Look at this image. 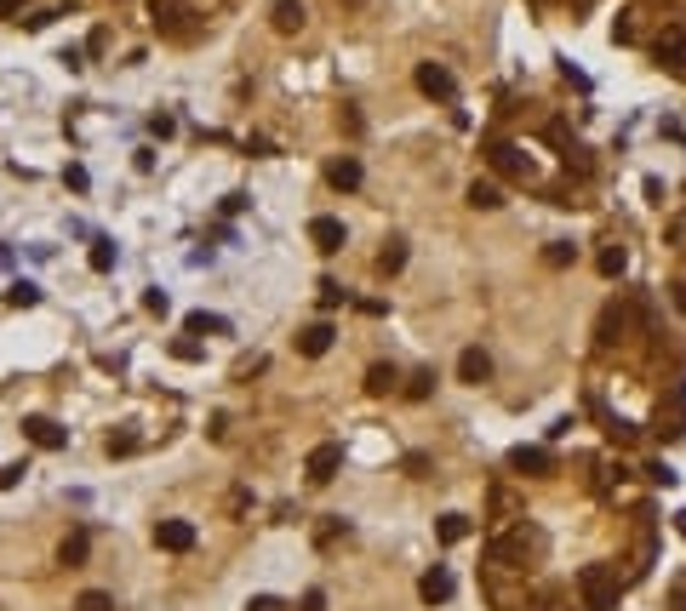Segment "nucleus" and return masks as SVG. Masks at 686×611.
<instances>
[{
  "mask_svg": "<svg viewBox=\"0 0 686 611\" xmlns=\"http://www.w3.org/2000/svg\"><path fill=\"white\" fill-rule=\"evenodd\" d=\"M658 434L664 441H681L686 434V388H669V400L658 406Z\"/></svg>",
  "mask_w": 686,
  "mask_h": 611,
  "instance_id": "10",
  "label": "nucleus"
},
{
  "mask_svg": "<svg viewBox=\"0 0 686 611\" xmlns=\"http://www.w3.org/2000/svg\"><path fill=\"white\" fill-rule=\"evenodd\" d=\"M418 92L435 98V103H452V98H458V81H452L446 64H418Z\"/></svg>",
  "mask_w": 686,
  "mask_h": 611,
  "instance_id": "7",
  "label": "nucleus"
},
{
  "mask_svg": "<svg viewBox=\"0 0 686 611\" xmlns=\"http://www.w3.org/2000/svg\"><path fill=\"white\" fill-rule=\"evenodd\" d=\"M338 303H343V286H338V280H321V309H326V315H332Z\"/></svg>",
  "mask_w": 686,
  "mask_h": 611,
  "instance_id": "34",
  "label": "nucleus"
},
{
  "mask_svg": "<svg viewBox=\"0 0 686 611\" xmlns=\"http://www.w3.org/2000/svg\"><path fill=\"white\" fill-rule=\"evenodd\" d=\"M86 554H92V537H86V526L81 531H69V537H64V548H57V566H86Z\"/></svg>",
  "mask_w": 686,
  "mask_h": 611,
  "instance_id": "18",
  "label": "nucleus"
},
{
  "mask_svg": "<svg viewBox=\"0 0 686 611\" xmlns=\"http://www.w3.org/2000/svg\"><path fill=\"white\" fill-rule=\"evenodd\" d=\"M103 446H109V458H132V451H137V434H132V429H120V434H109Z\"/></svg>",
  "mask_w": 686,
  "mask_h": 611,
  "instance_id": "30",
  "label": "nucleus"
},
{
  "mask_svg": "<svg viewBox=\"0 0 686 611\" xmlns=\"http://www.w3.org/2000/svg\"><path fill=\"white\" fill-rule=\"evenodd\" d=\"M623 332H629V303H606L601 309V326H595V343H601V349H612Z\"/></svg>",
  "mask_w": 686,
  "mask_h": 611,
  "instance_id": "12",
  "label": "nucleus"
},
{
  "mask_svg": "<svg viewBox=\"0 0 686 611\" xmlns=\"http://www.w3.org/2000/svg\"><path fill=\"white\" fill-rule=\"evenodd\" d=\"M675 531H681V537H686V509H681V514H675Z\"/></svg>",
  "mask_w": 686,
  "mask_h": 611,
  "instance_id": "47",
  "label": "nucleus"
},
{
  "mask_svg": "<svg viewBox=\"0 0 686 611\" xmlns=\"http://www.w3.org/2000/svg\"><path fill=\"white\" fill-rule=\"evenodd\" d=\"M338 537H349V520H338V514H326V526L315 531V543H321V548H332Z\"/></svg>",
  "mask_w": 686,
  "mask_h": 611,
  "instance_id": "28",
  "label": "nucleus"
},
{
  "mask_svg": "<svg viewBox=\"0 0 686 611\" xmlns=\"http://www.w3.org/2000/svg\"><path fill=\"white\" fill-rule=\"evenodd\" d=\"M595 269H601V275H606V280H618V275H623V269H629V252H623V246H606V252H601V257H595Z\"/></svg>",
  "mask_w": 686,
  "mask_h": 611,
  "instance_id": "25",
  "label": "nucleus"
},
{
  "mask_svg": "<svg viewBox=\"0 0 686 611\" xmlns=\"http://www.w3.org/2000/svg\"><path fill=\"white\" fill-rule=\"evenodd\" d=\"M646 480H658V485H675L681 475H675V468H669V463L658 458V463H646Z\"/></svg>",
  "mask_w": 686,
  "mask_h": 611,
  "instance_id": "36",
  "label": "nucleus"
},
{
  "mask_svg": "<svg viewBox=\"0 0 686 611\" xmlns=\"http://www.w3.org/2000/svg\"><path fill=\"white\" fill-rule=\"evenodd\" d=\"M6 303H12V309H35V303H40V286H35V280H18V286L6 292Z\"/></svg>",
  "mask_w": 686,
  "mask_h": 611,
  "instance_id": "26",
  "label": "nucleus"
},
{
  "mask_svg": "<svg viewBox=\"0 0 686 611\" xmlns=\"http://www.w3.org/2000/svg\"><path fill=\"white\" fill-rule=\"evenodd\" d=\"M435 395V371H412V383H407V400H429Z\"/></svg>",
  "mask_w": 686,
  "mask_h": 611,
  "instance_id": "31",
  "label": "nucleus"
},
{
  "mask_svg": "<svg viewBox=\"0 0 686 611\" xmlns=\"http://www.w3.org/2000/svg\"><path fill=\"white\" fill-rule=\"evenodd\" d=\"M149 132L154 137H172V132H178V120H172V115H149Z\"/></svg>",
  "mask_w": 686,
  "mask_h": 611,
  "instance_id": "38",
  "label": "nucleus"
},
{
  "mask_svg": "<svg viewBox=\"0 0 686 611\" xmlns=\"http://www.w3.org/2000/svg\"><path fill=\"white\" fill-rule=\"evenodd\" d=\"M458 378L480 388V383L492 378V354H487V349H463V354H458Z\"/></svg>",
  "mask_w": 686,
  "mask_h": 611,
  "instance_id": "17",
  "label": "nucleus"
},
{
  "mask_svg": "<svg viewBox=\"0 0 686 611\" xmlns=\"http://www.w3.org/2000/svg\"><path fill=\"white\" fill-rule=\"evenodd\" d=\"M224 315H207V309H195V315H189V332H224Z\"/></svg>",
  "mask_w": 686,
  "mask_h": 611,
  "instance_id": "32",
  "label": "nucleus"
},
{
  "mask_svg": "<svg viewBox=\"0 0 686 611\" xmlns=\"http://www.w3.org/2000/svg\"><path fill=\"white\" fill-rule=\"evenodd\" d=\"M23 475H29V463H6V468H0V492H12V485H23Z\"/></svg>",
  "mask_w": 686,
  "mask_h": 611,
  "instance_id": "33",
  "label": "nucleus"
},
{
  "mask_svg": "<svg viewBox=\"0 0 686 611\" xmlns=\"http://www.w3.org/2000/svg\"><path fill=\"white\" fill-rule=\"evenodd\" d=\"M435 537H441V543H463V537H470V514H441V520H435Z\"/></svg>",
  "mask_w": 686,
  "mask_h": 611,
  "instance_id": "23",
  "label": "nucleus"
},
{
  "mask_svg": "<svg viewBox=\"0 0 686 611\" xmlns=\"http://www.w3.org/2000/svg\"><path fill=\"white\" fill-rule=\"evenodd\" d=\"M509 468H514V475L543 480V475H555V451H543V446H514V451H509Z\"/></svg>",
  "mask_w": 686,
  "mask_h": 611,
  "instance_id": "8",
  "label": "nucleus"
},
{
  "mask_svg": "<svg viewBox=\"0 0 686 611\" xmlns=\"http://www.w3.org/2000/svg\"><path fill=\"white\" fill-rule=\"evenodd\" d=\"M361 178H366V171H361V161H355V154H338V161L326 166V183H332V189H343V195L361 189Z\"/></svg>",
  "mask_w": 686,
  "mask_h": 611,
  "instance_id": "15",
  "label": "nucleus"
},
{
  "mask_svg": "<svg viewBox=\"0 0 686 611\" xmlns=\"http://www.w3.org/2000/svg\"><path fill=\"white\" fill-rule=\"evenodd\" d=\"M298 611H326V594H321V589H309V594H303V606H298Z\"/></svg>",
  "mask_w": 686,
  "mask_h": 611,
  "instance_id": "44",
  "label": "nucleus"
},
{
  "mask_svg": "<svg viewBox=\"0 0 686 611\" xmlns=\"http://www.w3.org/2000/svg\"><path fill=\"white\" fill-rule=\"evenodd\" d=\"M144 309H149V315H166V309H172V297H166L161 286H149V292H144Z\"/></svg>",
  "mask_w": 686,
  "mask_h": 611,
  "instance_id": "35",
  "label": "nucleus"
},
{
  "mask_svg": "<svg viewBox=\"0 0 686 611\" xmlns=\"http://www.w3.org/2000/svg\"><path fill=\"white\" fill-rule=\"evenodd\" d=\"M309 240H315V252H343V240H349V234H343V223L338 217H315V223H309Z\"/></svg>",
  "mask_w": 686,
  "mask_h": 611,
  "instance_id": "14",
  "label": "nucleus"
},
{
  "mask_svg": "<svg viewBox=\"0 0 686 611\" xmlns=\"http://www.w3.org/2000/svg\"><path fill=\"white\" fill-rule=\"evenodd\" d=\"M149 18H154V29H166V35H183L178 18H189V12H183L178 0H149Z\"/></svg>",
  "mask_w": 686,
  "mask_h": 611,
  "instance_id": "19",
  "label": "nucleus"
},
{
  "mask_svg": "<svg viewBox=\"0 0 686 611\" xmlns=\"http://www.w3.org/2000/svg\"><path fill=\"white\" fill-rule=\"evenodd\" d=\"M612 40H618V46H629V40H635V23H629V18H618V23H612Z\"/></svg>",
  "mask_w": 686,
  "mask_h": 611,
  "instance_id": "41",
  "label": "nucleus"
},
{
  "mask_svg": "<svg viewBox=\"0 0 686 611\" xmlns=\"http://www.w3.org/2000/svg\"><path fill=\"white\" fill-rule=\"evenodd\" d=\"M338 468H343V441H321L315 451H309L303 475L315 480V485H332V480H338Z\"/></svg>",
  "mask_w": 686,
  "mask_h": 611,
  "instance_id": "6",
  "label": "nucleus"
},
{
  "mask_svg": "<svg viewBox=\"0 0 686 611\" xmlns=\"http://www.w3.org/2000/svg\"><path fill=\"white\" fill-rule=\"evenodd\" d=\"M543 263H550V269H572V263H578V246H572V240H550V246H543Z\"/></svg>",
  "mask_w": 686,
  "mask_h": 611,
  "instance_id": "24",
  "label": "nucleus"
},
{
  "mask_svg": "<svg viewBox=\"0 0 686 611\" xmlns=\"http://www.w3.org/2000/svg\"><path fill=\"white\" fill-rule=\"evenodd\" d=\"M86 263H92V269H98V275H109V269H115V246H109V240H92Z\"/></svg>",
  "mask_w": 686,
  "mask_h": 611,
  "instance_id": "27",
  "label": "nucleus"
},
{
  "mask_svg": "<svg viewBox=\"0 0 686 611\" xmlns=\"http://www.w3.org/2000/svg\"><path fill=\"white\" fill-rule=\"evenodd\" d=\"M332 337H338V332H332V326H326V320L303 326V332H298V354H303V360H321L326 349H332Z\"/></svg>",
  "mask_w": 686,
  "mask_h": 611,
  "instance_id": "16",
  "label": "nucleus"
},
{
  "mask_svg": "<svg viewBox=\"0 0 686 611\" xmlns=\"http://www.w3.org/2000/svg\"><path fill=\"white\" fill-rule=\"evenodd\" d=\"M578 594H584V611H618V577H612V566H584L578 572Z\"/></svg>",
  "mask_w": 686,
  "mask_h": 611,
  "instance_id": "1",
  "label": "nucleus"
},
{
  "mask_svg": "<svg viewBox=\"0 0 686 611\" xmlns=\"http://www.w3.org/2000/svg\"><path fill=\"white\" fill-rule=\"evenodd\" d=\"M246 611H286V606H280L275 594H252V600H246Z\"/></svg>",
  "mask_w": 686,
  "mask_h": 611,
  "instance_id": "39",
  "label": "nucleus"
},
{
  "mask_svg": "<svg viewBox=\"0 0 686 611\" xmlns=\"http://www.w3.org/2000/svg\"><path fill=\"white\" fill-rule=\"evenodd\" d=\"M452 589H458V583H452V572H446V566H429L424 577H418V600H424V606H446V600H452Z\"/></svg>",
  "mask_w": 686,
  "mask_h": 611,
  "instance_id": "11",
  "label": "nucleus"
},
{
  "mask_svg": "<svg viewBox=\"0 0 686 611\" xmlns=\"http://www.w3.org/2000/svg\"><path fill=\"white\" fill-rule=\"evenodd\" d=\"M154 548H166V554H189V548H195V526L189 520H154Z\"/></svg>",
  "mask_w": 686,
  "mask_h": 611,
  "instance_id": "9",
  "label": "nucleus"
},
{
  "mask_svg": "<svg viewBox=\"0 0 686 611\" xmlns=\"http://www.w3.org/2000/svg\"><path fill=\"white\" fill-rule=\"evenodd\" d=\"M75 611H115V594H103V589H86L81 600H75Z\"/></svg>",
  "mask_w": 686,
  "mask_h": 611,
  "instance_id": "29",
  "label": "nucleus"
},
{
  "mask_svg": "<svg viewBox=\"0 0 686 611\" xmlns=\"http://www.w3.org/2000/svg\"><path fill=\"white\" fill-rule=\"evenodd\" d=\"M470 206H475V212H497V206H504V189H497L492 178H475V183H470Z\"/></svg>",
  "mask_w": 686,
  "mask_h": 611,
  "instance_id": "20",
  "label": "nucleus"
},
{
  "mask_svg": "<svg viewBox=\"0 0 686 611\" xmlns=\"http://www.w3.org/2000/svg\"><path fill=\"white\" fill-rule=\"evenodd\" d=\"M538 548V537L532 531H509V537H492L487 543V560L492 566H526V554Z\"/></svg>",
  "mask_w": 686,
  "mask_h": 611,
  "instance_id": "4",
  "label": "nucleus"
},
{
  "mask_svg": "<svg viewBox=\"0 0 686 611\" xmlns=\"http://www.w3.org/2000/svg\"><path fill=\"white\" fill-rule=\"evenodd\" d=\"M395 383H400V371L395 366H366V395H395Z\"/></svg>",
  "mask_w": 686,
  "mask_h": 611,
  "instance_id": "22",
  "label": "nucleus"
},
{
  "mask_svg": "<svg viewBox=\"0 0 686 611\" xmlns=\"http://www.w3.org/2000/svg\"><path fill=\"white\" fill-rule=\"evenodd\" d=\"M400 269H407V240H400V234H389L383 252H378V275H400Z\"/></svg>",
  "mask_w": 686,
  "mask_h": 611,
  "instance_id": "21",
  "label": "nucleus"
},
{
  "mask_svg": "<svg viewBox=\"0 0 686 611\" xmlns=\"http://www.w3.org/2000/svg\"><path fill=\"white\" fill-rule=\"evenodd\" d=\"M514 509V497L504 492V485H492V514H509Z\"/></svg>",
  "mask_w": 686,
  "mask_h": 611,
  "instance_id": "40",
  "label": "nucleus"
},
{
  "mask_svg": "<svg viewBox=\"0 0 686 611\" xmlns=\"http://www.w3.org/2000/svg\"><path fill=\"white\" fill-rule=\"evenodd\" d=\"M172 354H178V360H200V343L183 337V343H172Z\"/></svg>",
  "mask_w": 686,
  "mask_h": 611,
  "instance_id": "43",
  "label": "nucleus"
},
{
  "mask_svg": "<svg viewBox=\"0 0 686 611\" xmlns=\"http://www.w3.org/2000/svg\"><path fill=\"white\" fill-rule=\"evenodd\" d=\"M18 12H23V0H0V18H12V23H18Z\"/></svg>",
  "mask_w": 686,
  "mask_h": 611,
  "instance_id": "45",
  "label": "nucleus"
},
{
  "mask_svg": "<svg viewBox=\"0 0 686 611\" xmlns=\"http://www.w3.org/2000/svg\"><path fill=\"white\" fill-rule=\"evenodd\" d=\"M18 429H23V441L40 446V451H64V446H69V429H64L57 417H46V412H29Z\"/></svg>",
  "mask_w": 686,
  "mask_h": 611,
  "instance_id": "3",
  "label": "nucleus"
},
{
  "mask_svg": "<svg viewBox=\"0 0 686 611\" xmlns=\"http://www.w3.org/2000/svg\"><path fill=\"white\" fill-rule=\"evenodd\" d=\"M64 183H69V189H86L92 178H86V166H69V171H64Z\"/></svg>",
  "mask_w": 686,
  "mask_h": 611,
  "instance_id": "42",
  "label": "nucleus"
},
{
  "mask_svg": "<svg viewBox=\"0 0 686 611\" xmlns=\"http://www.w3.org/2000/svg\"><path fill=\"white\" fill-rule=\"evenodd\" d=\"M487 166L497 171V178H514V183H521L526 171H532L526 149H521V144H509V137H487Z\"/></svg>",
  "mask_w": 686,
  "mask_h": 611,
  "instance_id": "2",
  "label": "nucleus"
},
{
  "mask_svg": "<svg viewBox=\"0 0 686 611\" xmlns=\"http://www.w3.org/2000/svg\"><path fill=\"white\" fill-rule=\"evenodd\" d=\"M652 57H658V69L669 74H686V23H669L658 40H652Z\"/></svg>",
  "mask_w": 686,
  "mask_h": 611,
  "instance_id": "5",
  "label": "nucleus"
},
{
  "mask_svg": "<svg viewBox=\"0 0 686 611\" xmlns=\"http://www.w3.org/2000/svg\"><path fill=\"white\" fill-rule=\"evenodd\" d=\"M269 23H275V35H298V29L309 23L303 0H275V6H269Z\"/></svg>",
  "mask_w": 686,
  "mask_h": 611,
  "instance_id": "13",
  "label": "nucleus"
},
{
  "mask_svg": "<svg viewBox=\"0 0 686 611\" xmlns=\"http://www.w3.org/2000/svg\"><path fill=\"white\" fill-rule=\"evenodd\" d=\"M606 434H612L618 446H629V441H635V434H641V429H635V423H623V417H618V423H612V429H606Z\"/></svg>",
  "mask_w": 686,
  "mask_h": 611,
  "instance_id": "37",
  "label": "nucleus"
},
{
  "mask_svg": "<svg viewBox=\"0 0 686 611\" xmlns=\"http://www.w3.org/2000/svg\"><path fill=\"white\" fill-rule=\"evenodd\" d=\"M675 303H681V315H686V280H681V286H675Z\"/></svg>",
  "mask_w": 686,
  "mask_h": 611,
  "instance_id": "46",
  "label": "nucleus"
}]
</instances>
